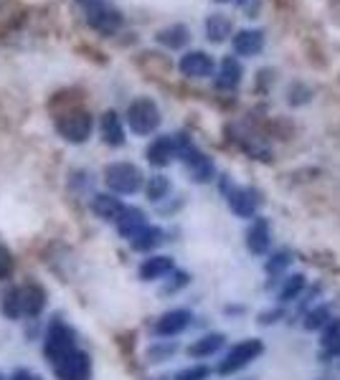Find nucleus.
I'll list each match as a JSON object with an SVG mask.
<instances>
[{
    "instance_id": "cd10ccee",
    "label": "nucleus",
    "mask_w": 340,
    "mask_h": 380,
    "mask_svg": "<svg viewBox=\"0 0 340 380\" xmlns=\"http://www.w3.org/2000/svg\"><path fill=\"white\" fill-rule=\"evenodd\" d=\"M145 195L147 200H152V203H160V200H165L170 195V178L163 175V173H158V175H150L145 183Z\"/></svg>"
},
{
    "instance_id": "7c9ffc66",
    "label": "nucleus",
    "mask_w": 340,
    "mask_h": 380,
    "mask_svg": "<svg viewBox=\"0 0 340 380\" xmlns=\"http://www.w3.org/2000/svg\"><path fill=\"white\" fill-rule=\"evenodd\" d=\"M168 282L163 284V289H160V294H176V292L186 289L191 284V274L188 272H181V269H173V272L168 274Z\"/></svg>"
},
{
    "instance_id": "4c0bfd02",
    "label": "nucleus",
    "mask_w": 340,
    "mask_h": 380,
    "mask_svg": "<svg viewBox=\"0 0 340 380\" xmlns=\"http://www.w3.org/2000/svg\"><path fill=\"white\" fill-rule=\"evenodd\" d=\"M11 380H41V378H36V375H30V373H26V370H21V373H16Z\"/></svg>"
},
{
    "instance_id": "7ed1b4c3",
    "label": "nucleus",
    "mask_w": 340,
    "mask_h": 380,
    "mask_svg": "<svg viewBox=\"0 0 340 380\" xmlns=\"http://www.w3.org/2000/svg\"><path fill=\"white\" fill-rule=\"evenodd\" d=\"M160 107L152 102L150 97H137L135 102H130L128 107V125L135 134L147 137L160 127Z\"/></svg>"
},
{
    "instance_id": "9b49d317",
    "label": "nucleus",
    "mask_w": 340,
    "mask_h": 380,
    "mask_svg": "<svg viewBox=\"0 0 340 380\" xmlns=\"http://www.w3.org/2000/svg\"><path fill=\"white\" fill-rule=\"evenodd\" d=\"M191 322H193V314H191L188 309H170V312H165L163 317L155 322L152 332H155L158 338H176V335L188 330Z\"/></svg>"
},
{
    "instance_id": "e433bc0d",
    "label": "nucleus",
    "mask_w": 340,
    "mask_h": 380,
    "mask_svg": "<svg viewBox=\"0 0 340 380\" xmlns=\"http://www.w3.org/2000/svg\"><path fill=\"white\" fill-rule=\"evenodd\" d=\"M81 8H84L86 13H91V11H97V8H102L104 6V0H76Z\"/></svg>"
},
{
    "instance_id": "2f4dec72",
    "label": "nucleus",
    "mask_w": 340,
    "mask_h": 380,
    "mask_svg": "<svg viewBox=\"0 0 340 380\" xmlns=\"http://www.w3.org/2000/svg\"><path fill=\"white\" fill-rule=\"evenodd\" d=\"M176 350H178L176 342H158L147 350V357H150V362H163V360H168L170 355H176Z\"/></svg>"
},
{
    "instance_id": "4be33fe9",
    "label": "nucleus",
    "mask_w": 340,
    "mask_h": 380,
    "mask_svg": "<svg viewBox=\"0 0 340 380\" xmlns=\"http://www.w3.org/2000/svg\"><path fill=\"white\" fill-rule=\"evenodd\" d=\"M203 28H206V38L211 43H224L231 38L234 23H231V18L226 13H211L206 18V23H203Z\"/></svg>"
},
{
    "instance_id": "f3484780",
    "label": "nucleus",
    "mask_w": 340,
    "mask_h": 380,
    "mask_svg": "<svg viewBox=\"0 0 340 380\" xmlns=\"http://www.w3.org/2000/svg\"><path fill=\"white\" fill-rule=\"evenodd\" d=\"M176 269V261L165 256V253H155V256H147L140 264L137 274H140L142 282H158V279H165L170 272Z\"/></svg>"
},
{
    "instance_id": "9d476101",
    "label": "nucleus",
    "mask_w": 340,
    "mask_h": 380,
    "mask_svg": "<svg viewBox=\"0 0 340 380\" xmlns=\"http://www.w3.org/2000/svg\"><path fill=\"white\" fill-rule=\"evenodd\" d=\"M246 248L254 256H267L272 248V226L264 216L251 218L249 229H246Z\"/></svg>"
},
{
    "instance_id": "aec40b11",
    "label": "nucleus",
    "mask_w": 340,
    "mask_h": 380,
    "mask_svg": "<svg viewBox=\"0 0 340 380\" xmlns=\"http://www.w3.org/2000/svg\"><path fill=\"white\" fill-rule=\"evenodd\" d=\"M320 332V360L328 362L340 355V317H333Z\"/></svg>"
},
{
    "instance_id": "dca6fc26",
    "label": "nucleus",
    "mask_w": 340,
    "mask_h": 380,
    "mask_svg": "<svg viewBox=\"0 0 340 380\" xmlns=\"http://www.w3.org/2000/svg\"><path fill=\"white\" fill-rule=\"evenodd\" d=\"M99 134H102L104 145H110V147L125 145V139H128L125 137V127H122V120L115 109H107L102 115V120H99Z\"/></svg>"
},
{
    "instance_id": "c85d7f7f",
    "label": "nucleus",
    "mask_w": 340,
    "mask_h": 380,
    "mask_svg": "<svg viewBox=\"0 0 340 380\" xmlns=\"http://www.w3.org/2000/svg\"><path fill=\"white\" fill-rule=\"evenodd\" d=\"M290 266H292V253L287 251V248H280V251L269 253V259L264 261V272L272 279H277V277H282Z\"/></svg>"
},
{
    "instance_id": "6ab92c4d",
    "label": "nucleus",
    "mask_w": 340,
    "mask_h": 380,
    "mask_svg": "<svg viewBox=\"0 0 340 380\" xmlns=\"http://www.w3.org/2000/svg\"><path fill=\"white\" fill-rule=\"evenodd\" d=\"M91 211H94L97 218H102V221L115 224L117 218L122 216V211H125V203L112 193H97L91 198Z\"/></svg>"
},
{
    "instance_id": "ddd939ff",
    "label": "nucleus",
    "mask_w": 340,
    "mask_h": 380,
    "mask_svg": "<svg viewBox=\"0 0 340 380\" xmlns=\"http://www.w3.org/2000/svg\"><path fill=\"white\" fill-rule=\"evenodd\" d=\"M145 157L152 168H168L176 160V139H173V134H160V137L152 139L145 150Z\"/></svg>"
},
{
    "instance_id": "a19ab883",
    "label": "nucleus",
    "mask_w": 340,
    "mask_h": 380,
    "mask_svg": "<svg viewBox=\"0 0 340 380\" xmlns=\"http://www.w3.org/2000/svg\"><path fill=\"white\" fill-rule=\"evenodd\" d=\"M0 380H3V378H0Z\"/></svg>"
},
{
    "instance_id": "bb28decb",
    "label": "nucleus",
    "mask_w": 340,
    "mask_h": 380,
    "mask_svg": "<svg viewBox=\"0 0 340 380\" xmlns=\"http://www.w3.org/2000/svg\"><path fill=\"white\" fill-rule=\"evenodd\" d=\"M330 320H333V307H330V304H312V309L305 312L302 327L307 332H317L328 325Z\"/></svg>"
},
{
    "instance_id": "423d86ee",
    "label": "nucleus",
    "mask_w": 340,
    "mask_h": 380,
    "mask_svg": "<svg viewBox=\"0 0 340 380\" xmlns=\"http://www.w3.org/2000/svg\"><path fill=\"white\" fill-rule=\"evenodd\" d=\"M221 190L226 193V203H229L231 213H237L239 218H246L251 221L254 216H259V205H261V195L256 193L254 188L246 185H234V183L221 180Z\"/></svg>"
},
{
    "instance_id": "473e14b6",
    "label": "nucleus",
    "mask_w": 340,
    "mask_h": 380,
    "mask_svg": "<svg viewBox=\"0 0 340 380\" xmlns=\"http://www.w3.org/2000/svg\"><path fill=\"white\" fill-rule=\"evenodd\" d=\"M211 378V368L208 365H191V368H183L181 373H176L173 380H208Z\"/></svg>"
},
{
    "instance_id": "f03ea898",
    "label": "nucleus",
    "mask_w": 340,
    "mask_h": 380,
    "mask_svg": "<svg viewBox=\"0 0 340 380\" xmlns=\"http://www.w3.org/2000/svg\"><path fill=\"white\" fill-rule=\"evenodd\" d=\"M264 352V342L259 338L242 340V342L231 345V350L224 355V360L219 362V375H234L242 373L244 368H249L251 362L259 360V355Z\"/></svg>"
},
{
    "instance_id": "ea45409f",
    "label": "nucleus",
    "mask_w": 340,
    "mask_h": 380,
    "mask_svg": "<svg viewBox=\"0 0 340 380\" xmlns=\"http://www.w3.org/2000/svg\"><path fill=\"white\" fill-rule=\"evenodd\" d=\"M216 3H234V0H216Z\"/></svg>"
},
{
    "instance_id": "2eb2a0df",
    "label": "nucleus",
    "mask_w": 340,
    "mask_h": 380,
    "mask_svg": "<svg viewBox=\"0 0 340 380\" xmlns=\"http://www.w3.org/2000/svg\"><path fill=\"white\" fill-rule=\"evenodd\" d=\"M86 23L97 33H102V36H112V33H117L122 28V13L115 11V8L102 6L97 11L86 13Z\"/></svg>"
},
{
    "instance_id": "a878e982",
    "label": "nucleus",
    "mask_w": 340,
    "mask_h": 380,
    "mask_svg": "<svg viewBox=\"0 0 340 380\" xmlns=\"http://www.w3.org/2000/svg\"><path fill=\"white\" fill-rule=\"evenodd\" d=\"M305 274H290V277L282 279V287L280 292H277V304L280 307H285V304H292V302H298L300 294L305 292Z\"/></svg>"
},
{
    "instance_id": "20e7f679",
    "label": "nucleus",
    "mask_w": 340,
    "mask_h": 380,
    "mask_svg": "<svg viewBox=\"0 0 340 380\" xmlns=\"http://www.w3.org/2000/svg\"><path fill=\"white\" fill-rule=\"evenodd\" d=\"M104 183L117 195H135L142 188V173L132 163H112L104 168Z\"/></svg>"
},
{
    "instance_id": "5701e85b",
    "label": "nucleus",
    "mask_w": 340,
    "mask_h": 380,
    "mask_svg": "<svg viewBox=\"0 0 340 380\" xmlns=\"http://www.w3.org/2000/svg\"><path fill=\"white\" fill-rule=\"evenodd\" d=\"M163 241H165V231L160 229V226L147 224L140 234H135L132 238H130V246H132L135 251L147 253V251H152V248H158Z\"/></svg>"
},
{
    "instance_id": "39448f33",
    "label": "nucleus",
    "mask_w": 340,
    "mask_h": 380,
    "mask_svg": "<svg viewBox=\"0 0 340 380\" xmlns=\"http://www.w3.org/2000/svg\"><path fill=\"white\" fill-rule=\"evenodd\" d=\"M72 350H76V335L61 317H54L49 325V332H46L43 352H46V357L51 362H59L61 357L69 355Z\"/></svg>"
},
{
    "instance_id": "0eeeda50",
    "label": "nucleus",
    "mask_w": 340,
    "mask_h": 380,
    "mask_svg": "<svg viewBox=\"0 0 340 380\" xmlns=\"http://www.w3.org/2000/svg\"><path fill=\"white\" fill-rule=\"evenodd\" d=\"M91 129H94V120L84 109H72V112H67V115H61L56 120V132L67 142H72V145L86 142L91 137Z\"/></svg>"
},
{
    "instance_id": "58836bf2",
    "label": "nucleus",
    "mask_w": 340,
    "mask_h": 380,
    "mask_svg": "<svg viewBox=\"0 0 340 380\" xmlns=\"http://www.w3.org/2000/svg\"><path fill=\"white\" fill-rule=\"evenodd\" d=\"M234 3H237V6H244V3H246V0H234Z\"/></svg>"
},
{
    "instance_id": "c756f323",
    "label": "nucleus",
    "mask_w": 340,
    "mask_h": 380,
    "mask_svg": "<svg viewBox=\"0 0 340 380\" xmlns=\"http://www.w3.org/2000/svg\"><path fill=\"white\" fill-rule=\"evenodd\" d=\"M0 309L6 314L8 320H18L23 314V304H21V289H8L3 302H0Z\"/></svg>"
},
{
    "instance_id": "412c9836",
    "label": "nucleus",
    "mask_w": 340,
    "mask_h": 380,
    "mask_svg": "<svg viewBox=\"0 0 340 380\" xmlns=\"http://www.w3.org/2000/svg\"><path fill=\"white\" fill-rule=\"evenodd\" d=\"M155 41H158L160 46H165V49H170V51H181V49L188 46L191 30H188V25L173 23V25H168V28H160L158 33H155Z\"/></svg>"
},
{
    "instance_id": "4468645a",
    "label": "nucleus",
    "mask_w": 340,
    "mask_h": 380,
    "mask_svg": "<svg viewBox=\"0 0 340 380\" xmlns=\"http://www.w3.org/2000/svg\"><path fill=\"white\" fill-rule=\"evenodd\" d=\"M242 76H244V67L242 61L237 56H224L219 67V74L213 76V86L219 91H234L239 84H242Z\"/></svg>"
},
{
    "instance_id": "f8f14e48",
    "label": "nucleus",
    "mask_w": 340,
    "mask_h": 380,
    "mask_svg": "<svg viewBox=\"0 0 340 380\" xmlns=\"http://www.w3.org/2000/svg\"><path fill=\"white\" fill-rule=\"evenodd\" d=\"M231 49L237 56H259L264 51V30L261 28H244L237 30L234 36H231Z\"/></svg>"
},
{
    "instance_id": "a211bd4d",
    "label": "nucleus",
    "mask_w": 340,
    "mask_h": 380,
    "mask_svg": "<svg viewBox=\"0 0 340 380\" xmlns=\"http://www.w3.org/2000/svg\"><path fill=\"white\" fill-rule=\"evenodd\" d=\"M117 224V231H120L122 238H132L135 234H140L142 229L147 226V216L145 211H140V208H135V205H125V211H122V216L115 221Z\"/></svg>"
},
{
    "instance_id": "6e6552de",
    "label": "nucleus",
    "mask_w": 340,
    "mask_h": 380,
    "mask_svg": "<svg viewBox=\"0 0 340 380\" xmlns=\"http://www.w3.org/2000/svg\"><path fill=\"white\" fill-rule=\"evenodd\" d=\"M54 373L59 380H89L91 360L84 350H72L59 362H54Z\"/></svg>"
},
{
    "instance_id": "1a4fd4ad",
    "label": "nucleus",
    "mask_w": 340,
    "mask_h": 380,
    "mask_svg": "<svg viewBox=\"0 0 340 380\" xmlns=\"http://www.w3.org/2000/svg\"><path fill=\"white\" fill-rule=\"evenodd\" d=\"M178 69L188 79H208L216 71V61L206 51H186L178 61Z\"/></svg>"
},
{
    "instance_id": "b1692460",
    "label": "nucleus",
    "mask_w": 340,
    "mask_h": 380,
    "mask_svg": "<svg viewBox=\"0 0 340 380\" xmlns=\"http://www.w3.org/2000/svg\"><path fill=\"white\" fill-rule=\"evenodd\" d=\"M21 304H23V314L38 317L46 309V292L38 284H26L21 289Z\"/></svg>"
},
{
    "instance_id": "72a5a7b5",
    "label": "nucleus",
    "mask_w": 340,
    "mask_h": 380,
    "mask_svg": "<svg viewBox=\"0 0 340 380\" xmlns=\"http://www.w3.org/2000/svg\"><path fill=\"white\" fill-rule=\"evenodd\" d=\"M280 320H285V307H269V309H264V312H259L256 314V322H259L261 327H269V325H277Z\"/></svg>"
},
{
    "instance_id": "393cba45",
    "label": "nucleus",
    "mask_w": 340,
    "mask_h": 380,
    "mask_svg": "<svg viewBox=\"0 0 340 380\" xmlns=\"http://www.w3.org/2000/svg\"><path fill=\"white\" fill-rule=\"evenodd\" d=\"M226 345V338L221 335V332H211V335H203V338H198L196 342L188 345V355L191 357H211L216 355V352L221 350Z\"/></svg>"
},
{
    "instance_id": "f704fd0d",
    "label": "nucleus",
    "mask_w": 340,
    "mask_h": 380,
    "mask_svg": "<svg viewBox=\"0 0 340 380\" xmlns=\"http://www.w3.org/2000/svg\"><path fill=\"white\" fill-rule=\"evenodd\" d=\"M287 94H290V104H295V107H298V104L310 102V99H312V91L307 89V86L300 84V81H298V84H292Z\"/></svg>"
},
{
    "instance_id": "f257e3e1",
    "label": "nucleus",
    "mask_w": 340,
    "mask_h": 380,
    "mask_svg": "<svg viewBox=\"0 0 340 380\" xmlns=\"http://www.w3.org/2000/svg\"><path fill=\"white\" fill-rule=\"evenodd\" d=\"M173 139H176V157L183 160L186 170L191 173V180L198 183V185L211 183L216 175V165H213L211 157L203 150H198L188 134H173Z\"/></svg>"
},
{
    "instance_id": "c9c22d12",
    "label": "nucleus",
    "mask_w": 340,
    "mask_h": 380,
    "mask_svg": "<svg viewBox=\"0 0 340 380\" xmlns=\"http://www.w3.org/2000/svg\"><path fill=\"white\" fill-rule=\"evenodd\" d=\"M13 269V259H11V253H8L6 246H0V279L8 277Z\"/></svg>"
}]
</instances>
